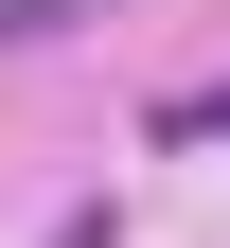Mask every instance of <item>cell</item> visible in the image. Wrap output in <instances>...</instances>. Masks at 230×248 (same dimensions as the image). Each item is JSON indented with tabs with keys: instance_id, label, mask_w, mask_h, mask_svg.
Here are the masks:
<instances>
[{
	"instance_id": "1",
	"label": "cell",
	"mask_w": 230,
	"mask_h": 248,
	"mask_svg": "<svg viewBox=\"0 0 230 248\" xmlns=\"http://www.w3.org/2000/svg\"><path fill=\"white\" fill-rule=\"evenodd\" d=\"M142 142H230V89H159V124Z\"/></svg>"
},
{
	"instance_id": "2",
	"label": "cell",
	"mask_w": 230,
	"mask_h": 248,
	"mask_svg": "<svg viewBox=\"0 0 230 248\" xmlns=\"http://www.w3.org/2000/svg\"><path fill=\"white\" fill-rule=\"evenodd\" d=\"M53 248H107V213H71V231H53Z\"/></svg>"
}]
</instances>
